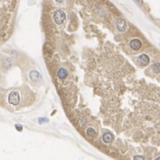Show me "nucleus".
Masks as SVG:
<instances>
[{
	"instance_id": "obj_6",
	"label": "nucleus",
	"mask_w": 160,
	"mask_h": 160,
	"mask_svg": "<svg viewBox=\"0 0 160 160\" xmlns=\"http://www.w3.org/2000/svg\"><path fill=\"white\" fill-rule=\"evenodd\" d=\"M67 74H68L67 70H65L64 68H60L58 70V73H57V76H58L59 79L64 80L67 77Z\"/></svg>"
},
{
	"instance_id": "obj_14",
	"label": "nucleus",
	"mask_w": 160,
	"mask_h": 160,
	"mask_svg": "<svg viewBox=\"0 0 160 160\" xmlns=\"http://www.w3.org/2000/svg\"><path fill=\"white\" fill-rule=\"evenodd\" d=\"M157 159H158V160H160V158H157Z\"/></svg>"
},
{
	"instance_id": "obj_9",
	"label": "nucleus",
	"mask_w": 160,
	"mask_h": 160,
	"mask_svg": "<svg viewBox=\"0 0 160 160\" xmlns=\"http://www.w3.org/2000/svg\"><path fill=\"white\" fill-rule=\"evenodd\" d=\"M151 70L155 74H160V64L159 63H155L151 65Z\"/></svg>"
},
{
	"instance_id": "obj_13",
	"label": "nucleus",
	"mask_w": 160,
	"mask_h": 160,
	"mask_svg": "<svg viewBox=\"0 0 160 160\" xmlns=\"http://www.w3.org/2000/svg\"><path fill=\"white\" fill-rule=\"evenodd\" d=\"M64 1V0H56V2H57V3H62Z\"/></svg>"
},
{
	"instance_id": "obj_2",
	"label": "nucleus",
	"mask_w": 160,
	"mask_h": 160,
	"mask_svg": "<svg viewBox=\"0 0 160 160\" xmlns=\"http://www.w3.org/2000/svg\"><path fill=\"white\" fill-rule=\"evenodd\" d=\"M65 18H66V14L62 9H59V10L56 11L55 13H54V21L58 25L63 23V22L65 20Z\"/></svg>"
},
{
	"instance_id": "obj_10",
	"label": "nucleus",
	"mask_w": 160,
	"mask_h": 160,
	"mask_svg": "<svg viewBox=\"0 0 160 160\" xmlns=\"http://www.w3.org/2000/svg\"><path fill=\"white\" fill-rule=\"evenodd\" d=\"M86 133L87 135H89V137H94L95 135H96V132H95V130L93 128H88L86 131Z\"/></svg>"
},
{
	"instance_id": "obj_4",
	"label": "nucleus",
	"mask_w": 160,
	"mask_h": 160,
	"mask_svg": "<svg viewBox=\"0 0 160 160\" xmlns=\"http://www.w3.org/2000/svg\"><path fill=\"white\" fill-rule=\"evenodd\" d=\"M137 62L140 66H146L149 63V57L146 54H142L137 58Z\"/></svg>"
},
{
	"instance_id": "obj_5",
	"label": "nucleus",
	"mask_w": 160,
	"mask_h": 160,
	"mask_svg": "<svg viewBox=\"0 0 160 160\" xmlns=\"http://www.w3.org/2000/svg\"><path fill=\"white\" fill-rule=\"evenodd\" d=\"M116 27L118 29V31H124L127 28V24H126V22L123 19H118L116 21Z\"/></svg>"
},
{
	"instance_id": "obj_3",
	"label": "nucleus",
	"mask_w": 160,
	"mask_h": 160,
	"mask_svg": "<svg viewBox=\"0 0 160 160\" xmlns=\"http://www.w3.org/2000/svg\"><path fill=\"white\" fill-rule=\"evenodd\" d=\"M141 47H142V43L138 38H134V39L131 40V42H130V48H132V50H135V51L140 50V48H141Z\"/></svg>"
},
{
	"instance_id": "obj_11",
	"label": "nucleus",
	"mask_w": 160,
	"mask_h": 160,
	"mask_svg": "<svg viewBox=\"0 0 160 160\" xmlns=\"http://www.w3.org/2000/svg\"><path fill=\"white\" fill-rule=\"evenodd\" d=\"M16 129L18 130V131H22L23 130V127H22V125H19V124H16L15 125Z\"/></svg>"
},
{
	"instance_id": "obj_1",
	"label": "nucleus",
	"mask_w": 160,
	"mask_h": 160,
	"mask_svg": "<svg viewBox=\"0 0 160 160\" xmlns=\"http://www.w3.org/2000/svg\"><path fill=\"white\" fill-rule=\"evenodd\" d=\"M21 96L19 91H12L8 96V102L13 106H18L20 104Z\"/></svg>"
},
{
	"instance_id": "obj_7",
	"label": "nucleus",
	"mask_w": 160,
	"mask_h": 160,
	"mask_svg": "<svg viewBox=\"0 0 160 160\" xmlns=\"http://www.w3.org/2000/svg\"><path fill=\"white\" fill-rule=\"evenodd\" d=\"M102 139H103V140H104L105 142L110 143V142H112L113 140H114V136H113L111 133L107 132V133H105V134H103V137H102Z\"/></svg>"
},
{
	"instance_id": "obj_8",
	"label": "nucleus",
	"mask_w": 160,
	"mask_h": 160,
	"mask_svg": "<svg viewBox=\"0 0 160 160\" xmlns=\"http://www.w3.org/2000/svg\"><path fill=\"white\" fill-rule=\"evenodd\" d=\"M30 77H31V79L32 80V81H37L40 79V74H38L37 71H32V72H31V74H30Z\"/></svg>"
},
{
	"instance_id": "obj_12",
	"label": "nucleus",
	"mask_w": 160,
	"mask_h": 160,
	"mask_svg": "<svg viewBox=\"0 0 160 160\" xmlns=\"http://www.w3.org/2000/svg\"><path fill=\"white\" fill-rule=\"evenodd\" d=\"M134 159H144V158L141 156H139V157H134Z\"/></svg>"
}]
</instances>
